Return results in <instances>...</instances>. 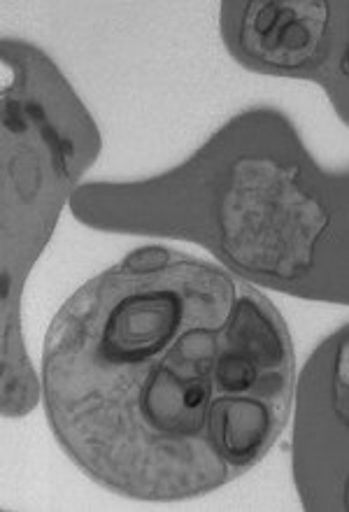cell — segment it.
Instances as JSON below:
<instances>
[{
    "instance_id": "obj_1",
    "label": "cell",
    "mask_w": 349,
    "mask_h": 512,
    "mask_svg": "<svg viewBox=\"0 0 349 512\" xmlns=\"http://www.w3.org/2000/svg\"><path fill=\"white\" fill-rule=\"evenodd\" d=\"M277 305L217 261L128 252L49 324L42 405L63 454L131 501L201 499L252 471L294 415Z\"/></svg>"
},
{
    "instance_id": "obj_2",
    "label": "cell",
    "mask_w": 349,
    "mask_h": 512,
    "mask_svg": "<svg viewBox=\"0 0 349 512\" xmlns=\"http://www.w3.org/2000/svg\"><path fill=\"white\" fill-rule=\"evenodd\" d=\"M343 191L282 110L256 105L175 168L80 184L70 212L94 231L194 243L254 287L329 303Z\"/></svg>"
},
{
    "instance_id": "obj_3",
    "label": "cell",
    "mask_w": 349,
    "mask_h": 512,
    "mask_svg": "<svg viewBox=\"0 0 349 512\" xmlns=\"http://www.w3.org/2000/svg\"><path fill=\"white\" fill-rule=\"evenodd\" d=\"M3 417H24L42 384L21 333V296L61 210L101 154V133L59 66L19 38H3Z\"/></svg>"
},
{
    "instance_id": "obj_4",
    "label": "cell",
    "mask_w": 349,
    "mask_h": 512,
    "mask_svg": "<svg viewBox=\"0 0 349 512\" xmlns=\"http://www.w3.org/2000/svg\"><path fill=\"white\" fill-rule=\"evenodd\" d=\"M291 417V473L303 510L349 512V322L305 361Z\"/></svg>"
},
{
    "instance_id": "obj_5",
    "label": "cell",
    "mask_w": 349,
    "mask_h": 512,
    "mask_svg": "<svg viewBox=\"0 0 349 512\" xmlns=\"http://www.w3.org/2000/svg\"><path fill=\"white\" fill-rule=\"evenodd\" d=\"M336 0H226L219 35L249 73L315 82L336 40Z\"/></svg>"
},
{
    "instance_id": "obj_6",
    "label": "cell",
    "mask_w": 349,
    "mask_h": 512,
    "mask_svg": "<svg viewBox=\"0 0 349 512\" xmlns=\"http://www.w3.org/2000/svg\"><path fill=\"white\" fill-rule=\"evenodd\" d=\"M336 10V40L317 84L324 89L340 122L349 126V0H336Z\"/></svg>"
},
{
    "instance_id": "obj_7",
    "label": "cell",
    "mask_w": 349,
    "mask_h": 512,
    "mask_svg": "<svg viewBox=\"0 0 349 512\" xmlns=\"http://www.w3.org/2000/svg\"><path fill=\"white\" fill-rule=\"evenodd\" d=\"M345 191H343V219H340V240L336 270H333L331 301L336 305H349V170H343Z\"/></svg>"
}]
</instances>
